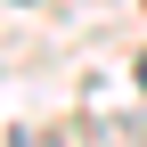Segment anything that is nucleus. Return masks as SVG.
Returning <instances> with one entry per match:
<instances>
[{"instance_id":"f257e3e1","label":"nucleus","mask_w":147,"mask_h":147,"mask_svg":"<svg viewBox=\"0 0 147 147\" xmlns=\"http://www.w3.org/2000/svg\"><path fill=\"white\" fill-rule=\"evenodd\" d=\"M16 147H57V139H49V131H16Z\"/></svg>"},{"instance_id":"f03ea898","label":"nucleus","mask_w":147,"mask_h":147,"mask_svg":"<svg viewBox=\"0 0 147 147\" xmlns=\"http://www.w3.org/2000/svg\"><path fill=\"white\" fill-rule=\"evenodd\" d=\"M139 90H147V57H139Z\"/></svg>"}]
</instances>
